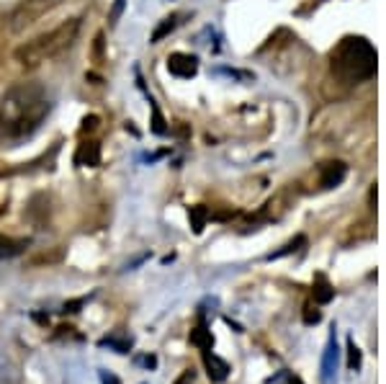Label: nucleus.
I'll return each mask as SVG.
<instances>
[{
  "mask_svg": "<svg viewBox=\"0 0 386 384\" xmlns=\"http://www.w3.org/2000/svg\"><path fill=\"white\" fill-rule=\"evenodd\" d=\"M49 114V96L39 82H18L0 98V137L26 139Z\"/></svg>",
  "mask_w": 386,
  "mask_h": 384,
  "instance_id": "obj_1",
  "label": "nucleus"
},
{
  "mask_svg": "<svg viewBox=\"0 0 386 384\" xmlns=\"http://www.w3.org/2000/svg\"><path fill=\"white\" fill-rule=\"evenodd\" d=\"M333 73L345 82H363L376 73V49L369 39L345 37L330 55Z\"/></svg>",
  "mask_w": 386,
  "mask_h": 384,
  "instance_id": "obj_2",
  "label": "nucleus"
},
{
  "mask_svg": "<svg viewBox=\"0 0 386 384\" xmlns=\"http://www.w3.org/2000/svg\"><path fill=\"white\" fill-rule=\"evenodd\" d=\"M78 31H80V19L62 21L57 28L46 31V34H39L36 39H31V42L18 46L16 60L21 64H28V67L46 62V60H52V57L62 55L64 49H70V46L75 44V39H78Z\"/></svg>",
  "mask_w": 386,
  "mask_h": 384,
  "instance_id": "obj_3",
  "label": "nucleus"
},
{
  "mask_svg": "<svg viewBox=\"0 0 386 384\" xmlns=\"http://www.w3.org/2000/svg\"><path fill=\"white\" fill-rule=\"evenodd\" d=\"M168 70L175 78H193L198 73V60L193 55H183V52H175V55L168 57Z\"/></svg>",
  "mask_w": 386,
  "mask_h": 384,
  "instance_id": "obj_4",
  "label": "nucleus"
},
{
  "mask_svg": "<svg viewBox=\"0 0 386 384\" xmlns=\"http://www.w3.org/2000/svg\"><path fill=\"white\" fill-rule=\"evenodd\" d=\"M75 165L82 168H98L100 165V145L98 142H82L75 152Z\"/></svg>",
  "mask_w": 386,
  "mask_h": 384,
  "instance_id": "obj_5",
  "label": "nucleus"
},
{
  "mask_svg": "<svg viewBox=\"0 0 386 384\" xmlns=\"http://www.w3.org/2000/svg\"><path fill=\"white\" fill-rule=\"evenodd\" d=\"M204 364H207V374L211 382H225L229 376V364L225 358L216 356V354H211V351H204Z\"/></svg>",
  "mask_w": 386,
  "mask_h": 384,
  "instance_id": "obj_6",
  "label": "nucleus"
},
{
  "mask_svg": "<svg viewBox=\"0 0 386 384\" xmlns=\"http://www.w3.org/2000/svg\"><path fill=\"white\" fill-rule=\"evenodd\" d=\"M345 173H348L345 163H327L322 168V175H319V183H322V189H335L337 183H342Z\"/></svg>",
  "mask_w": 386,
  "mask_h": 384,
  "instance_id": "obj_7",
  "label": "nucleus"
},
{
  "mask_svg": "<svg viewBox=\"0 0 386 384\" xmlns=\"http://www.w3.org/2000/svg\"><path fill=\"white\" fill-rule=\"evenodd\" d=\"M26 247H28V240L0 235V258H16V256H21Z\"/></svg>",
  "mask_w": 386,
  "mask_h": 384,
  "instance_id": "obj_8",
  "label": "nucleus"
},
{
  "mask_svg": "<svg viewBox=\"0 0 386 384\" xmlns=\"http://www.w3.org/2000/svg\"><path fill=\"white\" fill-rule=\"evenodd\" d=\"M191 343L196 348H201V351H211V348H214V335H211V330L207 328V322L204 320L191 330Z\"/></svg>",
  "mask_w": 386,
  "mask_h": 384,
  "instance_id": "obj_9",
  "label": "nucleus"
},
{
  "mask_svg": "<svg viewBox=\"0 0 386 384\" xmlns=\"http://www.w3.org/2000/svg\"><path fill=\"white\" fill-rule=\"evenodd\" d=\"M312 297H315L317 304H330V302H333L335 289H333V283L327 281L322 274L315 279V286H312Z\"/></svg>",
  "mask_w": 386,
  "mask_h": 384,
  "instance_id": "obj_10",
  "label": "nucleus"
},
{
  "mask_svg": "<svg viewBox=\"0 0 386 384\" xmlns=\"http://www.w3.org/2000/svg\"><path fill=\"white\" fill-rule=\"evenodd\" d=\"M150 109H152V132L157 137H165L168 134V121H165V116L160 114V109H157V103L152 98H150Z\"/></svg>",
  "mask_w": 386,
  "mask_h": 384,
  "instance_id": "obj_11",
  "label": "nucleus"
},
{
  "mask_svg": "<svg viewBox=\"0 0 386 384\" xmlns=\"http://www.w3.org/2000/svg\"><path fill=\"white\" fill-rule=\"evenodd\" d=\"M335 361H337V343H335V333L330 338V346H327V354H324V376L330 379L335 372Z\"/></svg>",
  "mask_w": 386,
  "mask_h": 384,
  "instance_id": "obj_12",
  "label": "nucleus"
},
{
  "mask_svg": "<svg viewBox=\"0 0 386 384\" xmlns=\"http://www.w3.org/2000/svg\"><path fill=\"white\" fill-rule=\"evenodd\" d=\"M188 217H191V222H193V232H201L204 229V225H207V217H209V211L204 209V207H191L188 209Z\"/></svg>",
  "mask_w": 386,
  "mask_h": 384,
  "instance_id": "obj_13",
  "label": "nucleus"
},
{
  "mask_svg": "<svg viewBox=\"0 0 386 384\" xmlns=\"http://www.w3.org/2000/svg\"><path fill=\"white\" fill-rule=\"evenodd\" d=\"M178 26V16H170V19H165L160 24V26L155 28V34H152V42H160V39H165L168 34H170L173 28Z\"/></svg>",
  "mask_w": 386,
  "mask_h": 384,
  "instance_id": "obj_14",
  "label": "nucleus"
},
{
  "mask_svg": "<svg viewBox=\"0 0 386 384\" xmlns=\"http://www.w3.org/2000/svg\"><path fill=\"white\" fill-rule=\"evenodd\" d=\"M360 364H363V356H360V348L353 343V340H348V369L351 372H358Z\"/></svg>",
  "mask_w": 386,
  "mask_h": 384,
  "instance_id": "obj_15",
  "label": "nucleus"
},
{
  "mask_svg": "<svg viewBox=\"0 0 386 384\" xmlns=\"http://www.w3.org/2000/svg\"><path fill=\"white\" fill-rule=\"evenodd\" d=\"M103 46H106V37H103V31H98L96 39H93V60H96V62L103 60Z\"/></svg>",
  "mask_w": 386,
  "mask_h": 384,
  "instance_id": "obj_16",
  "label": "nucleus"
},
{
  "mask_svg": "<svg viewBox=\"0 0 386 384\" xmlns=\"http://www.w3.org/2000/svg\"><path fill=\"white\" fill-rule=\"evenodd\" d=\"M100 346H114L119 354H129V348H132V340H116V338H103L100 340Z\"/></svg>",
  "mask_w": 386,
  "mask_h": 384,
  "instance_id": "obj_17",
  "label": "nucleus"
},
{
  "mask_svg": "<svg viewBox=\"0 0 386 384\" xmlns=\"http://www.w3.org/2000/svg\"><path fill=\"white\" fill-rule=\"evenodd\" d=\"M124 6H126V0H114V8H111V13H108V24L114 26L119 19H121V13H124Z\"/></svg>",
  "mask_w": 386,
  "mask_h": 384,
  "instance_id": "obj_18",
  "label": "nucleus"
},
{
  "mask_svg": "<svg viewBox=\"0 0 386 384\" xmlns=\"http://www.w3.org/2000/svg\"><path fill=\"white\" fill-rule=\"evenodd\" d=\"M319 320H322V312L315 310L312 304H309V307H304V325H317Z\"/></svg>",
  "mask_w": 386,
  "mask_h": 384,
  "instance_id": "obj_19",
  "label": "nucleus"
},
{
  "mask_svg": "<svg viewBox=\"0 0 386 384\" xmlns=\"http://www.w3.org/2000/svg\"><path fill=\"white\" fill-rule=\"evenodd\" d=\"M98 116H96V114H90V116H85V119H82V127H80V132L82 134H85V132H93V129L98 127Z\"/></svg>",
  "mask_w": 386,
  "mask_h": 384,
  "instance_id": "obj_20",
  "label": "nucleus"
},
{
  "mask_svg": "<svg viewBox=\"0 0 386 384\" xmlns=\"http://www.w3.org/2000/svg\"><path fill=\"white\" fill-rule=\"evenodd\" d=\"M82 302H85V299H75V302H67V304H64L62 312H78L82 307Z\"/></svg>",
  "mask_w": 386,
  "mask_h": 384,
  "instance_id": "obj_21",
  "label": "nucleus"
},
{
  "mask_svg": "<svg viewBox=\"0 0 386 384\" xmlns=\"http://www.w3.org/2000/svg\"><path fill=\"white\" fill-rule=\"evenodd\" d=\"M175 384H193V372H183V374L175 379Z\"/></svg>",
  "mask_w": 386,
  "mask_h": 384,
  "instance_id": "obj_22",
  "label": "nucleus"
},
{
  "mask_svg": "<svg viewBox=\"0 0 386 384\" xmlns=\"http://www.w3.org/2000/svg\"><path fill=\"white\" fill-rule=\"evenodd\" d=\"M291 384H301V382H299V379H291Z\"/></svg>",
  "mask_w": 386,
  "mask_h": 384,
  "instance_id": "obj_23",
  "label": "nucleus"
}]
</instances>
